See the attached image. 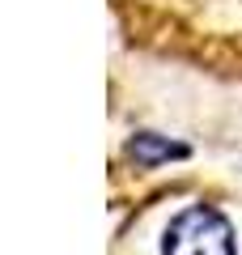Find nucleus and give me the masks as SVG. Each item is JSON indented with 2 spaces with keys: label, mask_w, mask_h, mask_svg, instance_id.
I'll return each instance as SVG.
<instances>
[{
  "label": "nucleus",
  "mask_w": 242,
  "mask_h": 255,
  "mask_svg": "<svg viewBox=\"0 0 242 255\" xmlns=\"http://www.w3.org/2000/svg\"><path fill=\"white\" fill-rule=\"evenodd\" d=\"M166 255H234V226L213 204H191L166 230Z\"/></svg>",
  "instance_id": "obj_1"
},
{
  "label": "nucleus",
  "mask_w": 242,
  "mask_h": 255,
  "mask_svg": "<svg viewBox=\"0 0 242 255\" xmlns=\"http://www.w3.org/2000/svg\"><path fill=\"white\" fill-rule=\"evenodd\" d=\"M127 153L140 166H157V162H170V157H187V145H174V140L157 136V132H140V136L127 145Z\"/></svg>",
  "instance_id": "obj_2"
}]
</instances>
